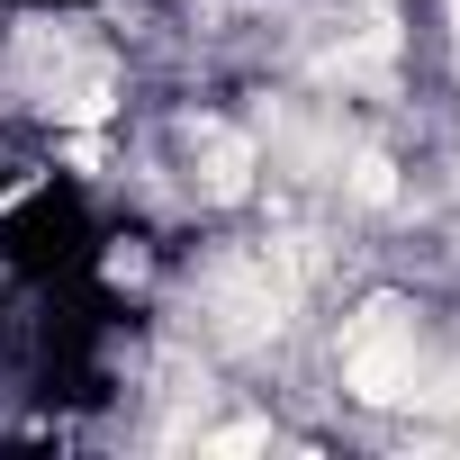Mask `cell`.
Masks as SVG:
<instances>
[{
  "mask_svg": "<svg viewBox=\"0 0 460 460\" xmlns=\"http://www.w3.org/2000/svg\"><path fill=\"white\" fill-rule=\"evenodd\" d=\"M343 379H352L361 406H397V397H406V379H415V325H406L397 298H370V307L352 316V334H343Z\"/></svg>",
  "mask_w": 460,
  "mask_h": 460,
  "instance_id": "6da1fadb",
  "label": "cell"
},
{
  "mask_svg": "<svg viewBox=\"0 0 460 460\" xmlns=\"http://www.w3.org/2000/svg\"><path fill=\"white\" fill-rule=\"evenodd\" d=\"M262 442H271L262 424H226V433H208V451H262Z\"/></svg>",
  "mask_w": 460,
  "mask_h": 460,
  "instance_id": "3957f363",
  "label": "cell"
},
{
  "mask_svg": "<svg viewBox=\"0 0 460 460\" xmlns=\"http://www.w3.org/2000/svg\"><path fill=\"white\" fill-rule=\"evenodd\" d=\"M352 190H361V199H370V208H379V199H388V190H397V172H388V163H379V154H361V163H352Z\"/></svg>",
  "mask_w": 460,
  "mask_h": 460,
  "instance_id": "7a4b0ae2",
  "label": "cell"
}]
</instances>
